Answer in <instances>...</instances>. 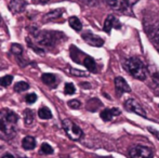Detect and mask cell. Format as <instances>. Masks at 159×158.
<instances>
[{"label":"cell","mask_w":159,"mask_h":158,"mask_svg":"<svg viewBox=\"0 0 159 158\" xmlns=\"http://www.w3.org/2000/svg\"><path fill=\"white\" fill-rule=\"evenodd\" d=\"M39 2H41V3H47L48 1H50V0H38Z\"/></svg>","instance_id":"836d02e7"},{"label":"cell","mask_w":159,"mask_h":158,"mask_svg":"<svg viewBox=\"0 0 159 158\" xmlns=\"http://www.w3.org/2000/svg\"><path fill=\"white\" fill-rule=\"evenodd\" d=\"M68 23H69V26H70L74 30H76V32H80V30L82 29V24H81L80 20L78 19L77 16L69 17Z\"/></svg>","instance_id":"2e32d148"},{"label":"cell","mask_w":159,"mask_h":158,"mask_svg":"<svg viewBox=\"0 0 159 158\" xmlns=\"http://www.w3.org/2000/svg\"><path fill=\"white\" fill-rule=\"evenodd\" d=\"M24 121H25L26 126H30L34 122V114L33 111L30 110H26L24 112Z\"/></svg>","instance_id":"ffe728a7"},{"label":"cell","mask_w":159,"mask_h":158,"mask_svg":"<svg viewBox=\"0 0 159 158\" xmlns=\"http://www.w3.org/2000/svg\"><path fill=\"white\" fill-rule=\"evenodd\" d=\"M41 152L46 155H50V154H53V148L51 147L48 143H43L41 145Z\"/></svg>","instance_id":"4316f807"},{"label":"cell","mask_w":159,"mask_h":158,"mask_svg":"<svg viewBox=\"0 0 159 158\" xmlns=\"http://www.w3.org/2000/svg\"><path fill=\"white\" fill-rule=\"evenodd\" d=\"M69 74L73 75V76H78V77H87L88 74L86 72H82V70H74V68H70L69 70Z\"/></svg>","instance_id":"484cf974"},{"label":"cell","mask_w":159,"mask_h":158,"mask_svg":"<svg viewBox=\"0 0 159 158\" xmlns=\"http://www.w3.org/2000/svg\"><path fill=\"white\" fill-rule=\"evenodd\" d=\"M62 127H63L67 137L73 141H79L84 137V132L81 129L70 119H64L62 121Z\"/></svg>","instance_id":"3957f363"},{"label":"cell","mask_w":159,"mask_h":158,"mask_svg":"<svg viewBox=\"0 0 159 158\" xmlns=\"http://www.w3.org/2000/svg\"><path fill=\"white\" fill-rule=\"evenodd\" d=\"M129 158H154L153 151L144 145H134L128 151Z\"/></svg>","instance_id":"277c9868"},{"label":"cell","mask_w":159,"mask_h":158,"mask_svg":"<svg viewBox=\"0 0 159 158\" xmlns=\"http://www.w3.org/2000/svg\"><path fill=\"white\" fill-rule=\"evenodd\" d=\"M55 39L57 37L54 36V33L52 32H37L36 33V40H37L38 43L42 44V46L50 47L52 44H54Z\"/></svg>","instance_id":"8992f818"},{"label":"cell","mask_w":159,"mask_h":158,"mask_svg":"<svg viewBox=\"0 0 159 158\" xmlns=\"http://www.w3.org/2000/svg\"><path fill=\"white\" fill-rule=\"evenodd\" d=\"M82 39H84L87 43L92 47H98V48H100V47H102L103 44H104V39H102L101 37L92 34L91 32L84 33V34H82Z\"/></svg>","instance_id":"52a82bcc"},{"label":"cell","mask_w":159,"mask_h":158,"mask_svg":"<svg viewBox=\"0 0 159 158\" xmlns=\"http://www.w3.org/2000/svg\"><path fill=\"white\" fill-rule=\"evenodd\" d=\"M125 70L131 75L132 77L139 80H145L147 77V68L139 57L132 56L126 60L124 63Z\"/></svg>","instance_id":"7a4b0ae2"},{"label":"cell","mask_w":159,"mask_h":158,"mask_svg":"<svg viewBox=\"0 0 159 158\" xmlns=\"http://www.w3.org/2000/svg\"><path fill=\"white\" fill-rule=\"evenodd\" d=\"M106 3L108 4L111 8H113L114 10L117 11H124L126 10L128 4L125 3L124 0H105Z\"/></svg>","instance_id":"4fadbf2b"},{"label":"cell","mask_w":159,"mask_h":158,"mask_svg":"<svg viewBox=\"0 0 159 158\" xmlns=\"http://www.w3.org/2000/svg\"><path fill=\"white\" fill-rule=\"evenodd\" d=\"M19 116L10 110L0 111V139L10 141L16 135Z\"/></svg>","instance_id":"6da1fadb"},{"label":"cell","mask_w":159,"mask_h":158,"mask_svg":"<svg viewBox=\"0 0 159 158\" xmlns=\"http://www.w3.org/2000/svg\"><path fill=\"white\" fill-rule=\"evenodd\" d=\"M102 105L103 104L100 100L96 99V97H93V99L89 100V101L87 102V110L90 111V112H96Z\"/></svg>","instance_id":"9a60e30c"},{"label":"cell","mask_w":159,"mask_h":158,"mask_svg":"<svg viewBox=\"0 0 159 158\" xmlns=\"http://www.w3.org/2000/svg\"><path fill=\"white\" fill-rule=\"evenodd\" d=\"M158 51H159V50H158Z\"/></svg>","instance_id":"e575fe53"},{"label":"cell","mask_w":159,"mask_h":158,"mask_svg":"<svg viewBox=\"0 0 159 158\" xmlns=\"http://www.w3.org/2000/svg\"><path fill=\"white\" fill-rule=\"evenodd\" d=\"M64 13V9H55V10H51L43 16V22H50L52 20H57Z\"/></svg>","instance_id":"7c38bea8"},{"label":"cell","mask_w":159,"mask_h":158,"mask_svg":"<svg viewBox=\"0 0 159 158\" xmlns=\"http://www.w3.org/2000/svg\"><path fill=\"white\" fill-rule=\"evenodd\" d=\"M82 87H86L84 89H90L91 88V84H87V82H82V84H80Z\"/></svg>","instance_id":"d6a6232c"},{"label":"cell","mask_w":159,"mask_h":158,"mask_svg":"<svg viewBox=\"0 0 159 158\" xmlns=\"http://www.w3.org/2000/svg\"><path fill=\"white\" fill-rule=\"evenodd\" d=\"M68 106L73 110H78L81 106V103L78 100H70V101H68Z\"/></svg>","instance_id":"83f0119b"},{"label":"cell","mask_w":159,"mask_h":158,"mask_svg":"<svg viewBox=\"0 0 159 158\" xmlns=\"http://www.w3.org/2000/svg\"><path fill=\"white\" fill-rule=\"evenodd\" d=\"M152 37H153L154 41L159 44V22L156 23L152 28Z\"/></svg>","instance_id":"7402d4cb"},{"label":"cell","mask_w":159,"mask_h":158,"mask_svg":"<svg viewBox=\"0 0 159 158\" xmlns=\"http://www.w3.org/2000/svg\"><path fill=\"white\" fill-rule=\"evenodd\" d=\"M115 88H116V93H117L118 97H121V95L126 92L128 93L131 92V89H130L126 79L120 76L115 78Z\"/></svg>","instance_id":"ba28073f"},{"label":"cell","mask_w":159,"mask_h":158,"mask_svg":"<svg viewBox=\"0 0 159 158\" xmlns=\"http://www.w3.org/2000/svg\"><path fill=\"white\" fill-rule=\"evenodd\" d=\"M38 116L41 119H51L52 118V113L47 106H43L38 111Z\"/></svg>","instance_id":"d6986e66"},{"label":"cell","mask_w":159,"mask_h":158,"mask_svg":"<svg viewBox=\"0 0 159 158\" xmlns=\"http://www.w3.org/2000/svg\"><path fill=\"white\" fill-rule=\"evenodd\" d=\"M124 1H125V3L128 4V6H132V4L136 3L139 0H124Z\"/></svg>","instance_id":"4dcf8cb0"},{"label":"cell","mask_w":159,"mask_h":158,"mask_svg":"<svg viewBox=\"0 0 159 158\" xmlns=\"http://www.w3.org/2000/svg\"><path fill=\"white\" fill-rule=\"evenodd\" d=\"M28 88H30V86H28V84L25 81H19V82H16L14 86V90L16 91V92H24V91L28 90Z\"/></svg>","instance_id":"44dd1931"},{"label":"cell","mask_w":159,"mask_h":158,"mask_svg":"<svg viewBox=\"0 0 159 158\" xmlns=\"http://www.w3.org/2000/svg\"><path fill=\"white\" fill-rule=\"evenodd\" d=\"M26 102H27L28 104H33L35 103L36 101H37V95L35 94V93H30V94H27L25 97Z\"/></svg>","instance_id":"f1b7e54d"},{"label":"cell","mask_w":159,"mask_h":158,"mask_svg":"<svg viewBox=\"0 0 159 158\" xmlns=\"http://www.w3.org/2000/svg\"><path fill=\"white\" fill-rule=\"evenodd\" d=\"M11 52H12L13 54L21 56L22 53H23V48H22V46H20V44L13 43L12 46H11Z\"/></svg>","instance_id":"cb8c5ba5"},{"label":"cell","mask_w":159,"mask_h":158,"mask_svg":"<svg viewBox=\"0 0 159 158\" xmlns=\"http://www.w3.org/2000/svg\"><path fill=\"white\" fill-rule=\"evenodd\" d=\"M9 9L15 14L22 13L26 9V0H11L9 3Z\"/></svg>","instance_id":"30bf717a"},{"label":"cell","mask_w":159,"mask_h":158,"mask_svg":"<svg viewBox=\"0 0 159 158\" xmlns=\"http://www.w3.org/2000/svg\"><path fill=\"white\" fill-rule=\"evenodd\" d=\"M121 114L119 108H105L104 111H102L100 114L101 118H102L104 121H111V119L114 118L115 116H119Z\"/></svg>","instance_id":"8fae6325"},{"label":"cell","mask_w":159,"mask_h":158,"mask_svg":"<svg viewBox=\"0 0 159 158\" xmlns=\"http://www.w3.org/2000/svg\"><path fill=\"white\" fill-rule=\"evenodd\" d=\"M64 92H65V94H67V95H71V94H74V93L76 92L75 86H74V84H71V82H67V84H65Z\"/></svg>","instance_id":"d4e9b609"},{"label":"cell","mask_w":159,"mask_h":158,"mask_svg":"<svg viewBox=\"0 0 159 158\" xmlns=\"http://www.w3.org/2000/svg\"><path fill=\"white\" fill-rule=\"evenodd\" d=\"M1 158H15V157L13 156L12 154H10V153H7V154H4Z\"/></svg>","instance_id":"1f68e13d"},{"label":"cell","mask_w":159,"mask_h":158,"mask_svg":"<svg viewBox=\"0 0 159 158\" xmlns=\"http://www.w3.org/2000/svg\"><path fill=\"white\" fill-rule=\"evenodd\" d=\"M147 130H148L149 132H151L152 134H153L154 137H155L156 139H157L158 141H159V131L158 130H156V129L152 128V127H148V128H147Z\"/></svg>","instance_id":"f546056e"},{"label":"cell","mask_w":159,"mask_h":158,"mask_svg":"<svg viewBox=\"0 0 159 158\" xmlns=\"http://www.w3.org/2000/svg\"><path fill=\"white\" fill-rule=\"evenodd\" d=\"M82 64H84V65L86 66L87 70H90L91 73H98V66H96V63L91 56H89V55L84 56V61H82Z\"/></svg>","instance_id":"5bb4252c"},{"label":"cell","mask_w":159,"mask_h":158,"mask_svg":"<svg viewBox=\"0 0 159 158\" xmlns=\"http://www.w3.org/2000/svg\"><path fill=\"white\" fill-rule=\"evenodd\" d=\"M125 108H126L128 112H131L141 117H144V118L146 117V112H145L144 107L134 99H128L125 102Z\"/></svg>","instance_id":"5b68a950"},{"label":"cell","mask_w":159,"mask_h":158,"mask_svg":"<svg viewBox=\"0 0 159 158\" xmlns=\"http://www.w3.org/2000/svg\"><path fill=\"white\" fill-rule=\"evenodd\" d=\"M22 146L25 150H33L36 146V140L33 137H25L22 141Z\"/></svg>","instance_id":"e0dca14e"},{"label":"cell","mask_w":159,"mask_h":158,"mask_svg":"<svg viewBox=\"0 0 159 158\" xmlns=\"http://www.w3.org/2000/svg\"><path fill=\"white\" fill-rule=\"evenodd\" d=\"M41 79H42V82L48 84V86H54V84H57V77L53 74H49V73L43 74L41 76Z\"/></svg>","instance_id":"ac0fdd59"},{"label":"cell","mask_w":159,"mask_h":158,"mask_svg":"<svg viewBox=\"0 0 159 158\" xmlns=\"http://www.w3.org/2000/svg\"><path fill=\"white\" fill-rule=\"evenodd\" d=\"M12 80H13V76H11V75H6V76L0 78V86L9 87L11 84H12Z\"/></svg>","instance_id":"603a6c76"},{"label":"cell","mask_w":159,"mask_h":158,"mask_svg":"<svg viewBox=\"0 0 159 158\" xmlns=\"http://www.w3.org/2000/svg\"><path fill=\"white\" fill-rule=\"evenodd\" d=\"M113 28L120 29V28H121V25H120L119 21L115 17V15L109 14L108 16L106 17V20H105L103 29H104V32L107 33V34H111V32Z\"/></svg>","instance_id":"9c48e42d"}]
</instances>
